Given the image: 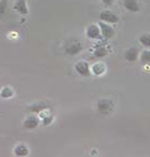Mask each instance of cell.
<instances>
[{
    "label": "cell",
    "instance_id": "5b68a950",
    "mask_svg": "<svg viewBox=\"0 0 150 157\" xmlns=\"http://www.w3.org/2000/svg\"><path fill=\"white\" fill-rule=\"evenodd\" d=\"M86 36H88L89 39L93 40H97L102 38V34H100V30L98 25H91L87 28L86 30Z\"/></svg>",
    "mask_w": 150,
    "mask_h": 157
},
{
    "label": "cell",
    "instance_id": "30bf717a",
    "mask_svg": "<svg viewBox=\"0 0 150 157\" xmlns=\"http://www.w3.org/2000/svg\"><path fill=\"white\" fill-rule=\"evenodd\" d=\"M138 49L136 48H130L128 49L127 51L125 52V59L126 61L128 62H135L137 59H138Z\"/></svg>",
    "mask_w": 150,
    "mask_h": 157
},
{
    "label": "cell",
    "instance_id": "d6986e66",
    "mask_svg": "<svg viewBox=\"0 0 150 157\" xmlns=\"http://www.w3.org/2000/svg\"><path fill=\"white\" fill-rule=\"evenodd\" d=\"M53 121V116L52 115H47V116H43L42 117V122H43V125L47 126V125H50Z\"/></svg>",
    "mask_w": 150,
    "mask_h": 157
},
{
    "label": "cell",
    "instance_id": "e0dca14e",
    "mask_svg": "<svg viewBox=\"0 0 150 157\" xmlns=\"http://www.w3.org/2000/svg\"><path fill=\"white\" fill-rule=\"evenodd\" d=\"M140 62L144 64L150 63V50H144L141 54H140Z\"/></svg>",
    "mask_w": 150,
    "mask_h": 157
},
{
    "label": "cell",
    "instance_id": "ffe728a7",
    "mask_svg": "<svg viewBox=\"0 0 150 157\" xmlns=\"http://www.w3.org/2000/svg\"><path fill=\"white\" fill-rule=\"evenodd\" d=\"M115 0H102V2L104 3V5H106V6H111L113 3H114Z\"/></svg>",
    "mask_w": 150,
    "mask_h": 157
},
{
    "label": "cell",
    "instance_id": "2e32d148",
    "mask_svg": "<svg viewBox=\"0 0 150 157\" xmlns=\"http://www.w3.org/2000/svg\"><path fill=\"white\" fill-rule=\"evenodd\" d=\"M47 109V105L44 103H36L32 106H30V111L31 112H34V113H40L42 111H44Z\"/></svg>",
    "mask_w": 150,
    "mask_h": 157
},
{
    "label": "cell",
    "instance_id": "ba28073f",
    "mask_svg": "<svg viewBox=\"0 0 150 157\" xmlns=\"http://www.w3.org/2000/svg\"><path fill=\"white\" fill-rule=\"evenodd\" d=\"M39 118L36 117V116H29V117H27L24 120V122H23V126H24V128L27 129H34L36 128V127L39 126Z\"/></svg>",
    "mask_w": 150,
    "mask_h": 157
},
{
    "label": "cell",
    "instance_id": "5bb4252c",
    "mask_svg": "<svg viewBox=\"0 0 150 157\" xmlns=\"http://www.w3.org/2000/svg\"><path fill=\"white\" fill-rule=\"evenodd\" d=\"M139 42L144 48H150V33H144L139 36Z\"/></svg>",
    "mask_w": 150,
    "mask_h": 157
},
{
    "label": "cell",
    "instance_id": "6da1fadb",
    "mask_svg": "<svg viewBox=\"0 0 150 157\" xmlns=\"http://www.w3.org/2000/svg\"><path fill=\"white\" fill-rule=\"evenodd\" d=\"M74 69L81 76H88L89 74H91V67H89V64L85 61L76 62V64L74 65Z\"/></svg>",
    "mask_w": 150,
    "mask_h": 157
},
{
    "label": "cell",
    "instance_id": "8992f818",
    "mask_svg": "<svg viewBox=\"0 0 150 157\" xmlns=\"http://www.w3.org/2000/svg\"><path fill=\"white\" fill-rule=\"evenodd\" d=\"M13 9L14 11H17L18 13L22 14V16H25V14L29 13V8L25 0H17L16 3H14Z\"/></svg>",
    "mask_w": 150,
    "mask_h": 157
},
{
    "label": "cell",
    "instance_id": "277c9868",
    "mask_svg": "<svg viewBox=\"0 0 150 157\" xmlns=\"http://www.w3.org/2000/svg\"><path fill=\"white\" fill-rule=\"evenodd\" d=\"M99 19L100 21L106 23H117L118 22V17L114 12L108 11V10H105V11H102L99 13Z\"/></svg>",
    "mask_w": 150,
    "mask_h": 157
},
{
    "label": "cell",
    "instance_id": "4fadbf2b",
    "mask_svg": "<svg viewBox=\"0 0 150 157\" xmlns=\"http://www.w3.org/2000/svg\"><path fill=\"white\" fill-rule=\"evenodd\" d=\"M13 90L10 86H5L0 91V96L2 98H11L13 96Z\"/></svg>",
    "mask_w": 150,
    "mask_h": 157
},
{
    "label": "cell",
    "instance_id": "ac0fdd59",
    "mask_svg": "<svg viewBox=\"0 0 150 157\" xmlns=\"http://www.w3.org/2000/svg\"><path fill=\"white\" fill-rule=\"evenodd\" d=\"M7 7H8L7 0H0V14H3L7 11Z\"/></svg>",
    "mask_w": 150,
    "mask_h": 157
},
{
    "label": "cell",
    "instance_id": "3957f363",
    "mask_svg": "<svg viewBox=\"0 0 150 157\" xmlns=\"http://www.w3.org/2000/svg\"><path fill=\"white\" fill-rule=\"evenodd\" d=\"M113 109V103L107 98H102L97 102V109L100 114H107Z\"/></svg>",
    "mask_w": 150,
    "mask_h": 157
},
{
    "label": "cell",
    "instance_id": "9c48e42d",
    "mask_svg": "<svg viewBox=\"0 0 150 157\" xmlns=\"http://www.w3.org/2000/svg\"><path fill=\"white\" fill-rule=\"evenodd\" d=\"M29 153H30V149H29L28 146L24 145V144H19V145H17L13 148V154H14V156L24 157V156H28Z\"/></svg>",
    "mask_w": 150,
    "mask_h": 157
},
{
    "label": "cell",
    "instance_id": "7a4b0ae2",
    "mask_svg": "<svg viewBox=\"0 0 150 157\" xmlns=\"http://www.w3.org/2000/svg\"><path fill=\"white\" fill-rule=\"evenodd\" d=\"M98 27H99V30H100V34L102 36L106 38V39H111L113 38L115 34V30L111 28L109 23H106V22H103V21H100L98 23Z\"/></svg>",
    "mask_w": 150,
    "mask_h": 157
},
{
    "label": "cell",
    "instance_id": "8fae6325",
    "mask_svg": "<svg viewBox=\"0 0 150 157\" xmlns=\"http://www.w3.org/2000/svg\"><path fill=\"white\" fill-rule=\"evenodd\" d=\"M124 6L130 12H138L139 11V5L137 0H124Z\"/></svg>",
    "mask_w": 150,
    "mask_h": 157
},
{
    "label": "cell",
    "instance_id": "7c38bea8",
    "mask_svg": "<svg viewBox=\"0 0 150 157\" xmlns=\"http://www.w3.org/2000/svg\"><path fill=\"white\" fill-rule=\"evenodd\" d=\"M105 71H106L105 64L98 62V63H95V64L93 65L91 72H93V74H95V75H102V74L105 73Z\"/></svg>",
    "mask_w": 150,
    "mask_h": 157
},
{
    "label": "cell",
    "instance_id": "9a60e30c",
    "mask_svg": "<svg viewBox=\"0 0 150 157\" xmlns=\"http://www.w3.org/2000/svg\"><path fill=\"white\" fill-rule=\"evenodd\" d=\"M107 50H106L105 47H97V48L94 50V56L96 58H104V56H107Z\"/></svg>",
    "mask_w": 150,
    "mask_h": 157
},
{
    "label": "cell",
    "instance_id": "52a82bcc",
    "mask_svg": "<svg viewBox=\"0 0 150 157\" xmlns=\"http://www.w3.org/2000/svg\"><path fill=\"white\" fill-rule=\"evenodd\" d=\"M82 49H83V47H82L81 42H73L69 47H66L65 53L69 54V56H76V54H78L81 52Z\"/></svg>",
    "mask_w": 150,
    "mask_h": 157
}]
</instances>
